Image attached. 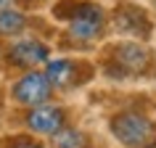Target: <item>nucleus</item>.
<instances>
[{
	"label": "nucleus",
	"instance_id": "1",
	"mask_svg": "<svg viewBox=\"0 0 156 148\" xmlns=\"http://www.w3.org/2000/svg\"><path fill=\"white\" fill-rule=\"evenodd\" d=\"M56 16L66 21L69 37L77 42H93L103 32V11L93 3H61L56 5Z\"/></svg>",
	"mask_w": 156,
	"mask_h": 148
},
{
	"label": "nucleus",
	"instance_id": "4",
	"mask_svg": "<svg viewBox=\"0 0 156 148\" xmlns=\"http://www.w3.org/2000/svg\"><path fill=\"white\" fill-rule=\"evenodd\" d=\"M11 95L19 106H40V103H48L50 95H53V85L45 77V72H37V69H29L19 77L13 87H11Z\"/></svg>",
	"mask_w": 156,
	"mask_h": 148
},
{
	"label": "nucleus",
	"instance_id": "7",
	"mask_svg": "<svg viewBox=\"0 0 156 148\" xmlns=\"http://www.w3.org/2000/svg\"><path fill=\"white\" fill-rule=\"evenodd\" d=\"M114 26L122 34H135V37L140 34V37H148V32H151V19H148V13L143 8L122 3V5L114 11Z\"/></svg>",
	"mask_w": 156,
	"mask_h": 148
},
{
	"label": "nucleus",
	"instance_id": "2",
	"mask_svg": "<svg viewBox=\"0 0 156 148\" xmlns=\"http://www.w3.org/2000/svg\"><path fill=\"white\" fill-rule=\"evenodd\" d=\"M114 138L127 148H156V122L138 111H122L108 122Z\"/></svg>",
	"mask_w": 156,
	"mask_h": 148
},
{
	"label": "nucleus",
	"instance_id": "13",
	"mask_svg": "<svg viewBox=\"0 0 156 148\" xmlns=\"http://www.w3.org/2000/svg\"><path fill=\"white\" fill-rule=\"evenodd\" d=\"M0 58H3V53H0Z\"/></svg>",
	"mask_w": 156,
	"mask_h": 148
},
{
	"label": "nucleus",
	"instance_id": "9",
	"mask_svg": "<svg viewBox=\"0 0 156 148\" xmlns=\"http://www.w3.org/2000/svg\"><path fill=\"white\" fill-rule=\"evenodd\" d=\"M27 24H29V19L19 8H13V5L0 8V37H21Z\"/></svg>",
	"mask_w": 156,
	"mask_h": 148
},
{
	"label": "nucleus",
	"instance_id": "12",
	"mask_svg": "<svg viewBox=\"0 0 156 148\" xmlns=\"http://www.w3.org/2000/svg\"><path fill=\"white\" fill-rule=\"evenodd\" d=\"M11 3H13V0H0V8H3V5H11Z\"/></svg>",
	"mask_w": 156,
	"mask_h": 148
},
{
	"label": "nucleus",
	"instance_id": "3",
	"mask_svg": "<svg viewBox=\"0 0 156 148\" xmlns=\"http://www.w3.org/2000/svg\"><path fill=\"white\" fill-rule=\"evenodd\" d=\"M151 66V56L146 48H140L135 42H119L108 50V72L111 77H140Z\"/></svg>",
	"mask_w": 156,
	"mask_h": 148
},
{
	"label": "nucleus",
	"instance_id": "8",
	"mask_svg": "<svg viewBox=\"0 0 156 148\" xmlns=\"http://www.w3.org/2000/svg\"><path fill=\"white\" fill-rule=\"evenodd\" d=\"M82 64L80 61H72V58H53L45 64V77L50 79L53 87H74L85 79L82 74Z\"/></svg>",
	"mask_w": 156,
	"mask_h": 148
},
{
	"label": "nucleus",
	"instance_id": "5",
	"mask_svg": "<svg viewBox=\"0 0 156 148\" xmlns=\"http://www.w3.org/2000/svg\"><path fill=\"white\" fill-rule=\"evenodd\" d=\"M5 58H8L11 66L29 72V69H37V66L48 64L50 48H48L42 40H37V37H19V40L8 48Z\"/></svg>",
	"mask_w": 156,
	"mask_h": 148
},
{
	"label": "nucleus",
	"instance_id": "10",
	"mask_svg": "<svg viewBox=\"0 0 156 148\" xmlns=\"http://www.w3.org/2000/svg\"><path fill=\"white\" fill-rule=\"evenodd\" d=\"M53 143L56 148H85V135L80 130H58Z\"/></svg>",
	"mask_w": 156,
	"mask_h": 148
},
{
	"label": "nucleus",
	"instance_id": "11",
	"mask_svg": "<svg viewBox=\"0 0 156 148\" xmlns=\"http://www.w3.org/2000/svg\"><path fill=\"white\" fill-rule=\"evenodd\" d=\"M8 148H45V146L37 143V140H32V138H13L8 143Z\"/></svg>",
	"mask_w": 156,
	"mask_h": 148
},
{
	"label": "nucleus",
	"instance_id": "6",
	"mask_svg": "<svg viewBox=\"0 0 156 148\" xmlns=\"http://www.w3.org/2000/svg\"><path fill=\"white\" fill-rule=\"evenodd\" d=\"M24 122L37 135H56L66 124V111L61 106H53V103H40V106H32L27 111Z\"/></svg>",
	"mask_w": 156,
	"mask_h": 148
}]
</instances>
